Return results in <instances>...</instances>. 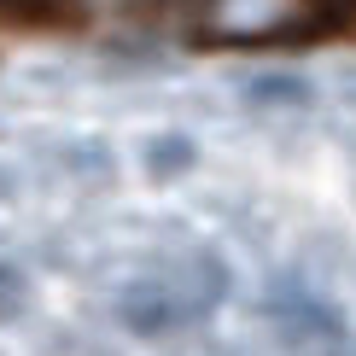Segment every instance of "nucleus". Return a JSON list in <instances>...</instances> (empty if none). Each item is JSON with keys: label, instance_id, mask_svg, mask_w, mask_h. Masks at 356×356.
<instances>
[{"label": "nucleus", "instance_id": "nucleus-6", "mask_svg": "<svg viewBox=\"0 0 356 356\" xmlns=\"http://www.w3.org/2000/svg\"><path fill=\"white\" fill-rule=\"evenodd\" d=\"M24 304H29V275L18 263H0V321H12Z\"/></svg>", "mask_w": 356, "mask_h": 356}, {"label": "nucleus", "instance_id": "nucleus-5", "mask_svg": "<svg viewBox=\"0 0 356 356\" xmlns=\"http://www.w3.org/2000/svg\"><path fill=\"white\" fill-rule=\"evenodd\" d=\"M216 29H240V35H269V29H286V24H298L304 12H292V6H216V12H204Z\"/></svg>", "mask_w": 356, "mask_h": 356}, {"label": "nucleus", "instance_id": "nucleus-2", "mask_svg": "<svg viewBox=\"0 0 356 356\" xmlns=\"http://www.w3.org/2000/svg\"><path fill=\"white\" fill-rule=\"evenodd\" d=\"M269 309H275V327L292 333V339H339V316L327 304H316L309 292H298V286H280Z\"/></svg>", "mask_w": 356, "mask_h": 356}, {"label": "nucleus", "instance_id": "nucleus-3", "mask_svg": "<svg viewBox=\"0 0 356 356\" xmlns=\"http://www.w3.org/2000/svg\"><path fill=\"white\" fill-rule=\"evenodd\" d=\"M309 99H316V88L298 70H263V76L245 82V106H257V111H304Z\"/></svg>", "mask_w": 356, "mask_h": 356}, {"label": "nucleus", "instance_id": "nucleus-1", "mask_svg": "<svg viewBox=\"0 0 356 356\" xmlns=\"http://www.w3.org/2000/svg\"><path fill=\"white\" fill-rule=\"evenodd\" d=\"M187 316H193V304H181L170 286H129L123 298H117V321L135 339H164V333L181 327Z\"/></svg>", "mask_w": 356, "mask_h": 356}, {"label": "nucleus", "instance_id": "nucleus-4", "mask_svg": "<svg viewBox=\"0 0 356 356\" xmlns=\"http://www.w3.org/2000/svg\"><path fill=\"white\" fill-rule=\"evenodd\" d=\"M140 164H146V175H152V181H181V175L199 164V140L181 135V129H164V135L146 140Z\"/></svg>", "mask_w": 356, "mask_h": 356}]
</instances>
